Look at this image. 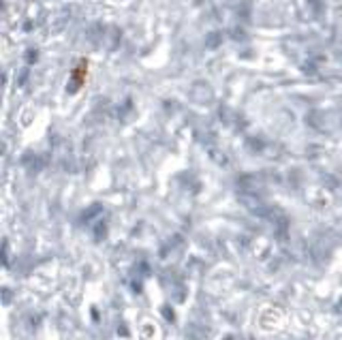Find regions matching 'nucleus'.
I'll return each mask as SVG.
<instances>
[{
  "mask_svg": "<svg viewBox=\"0 0 342 340\" xmlns=\"http://www.w3.org/2000/svg\"><path fill=\"white\" fill-rule=\"evenodd\" d=\"M222 43V32L221 30H212L205 35V47L207 50H218Z\"/></svg>",
  "mask_w": 342,
  "mask_h": 340,
  "instance_id": "1",
  "label": "nucleus"
},
{
  "mask_svg": "<svg viewBox=\"0 0 342 340\" xmlns=\"http://www.w3.org/2000/svg\"><path fill=\"white\" fill-rule=\"evenodd\" d=\"M36 58H39V54H36V50H28V52H26V60H28V62H34Z\"/></svg>",
  "mask_w": 342,
  "mask_h": 340,
  "instance_id": "2",
  "label": "nucleus"
},
{
  "mask_svg": "<svg viewBox=\"0 0 342 340\" xmlns=\"http://www.w3.org/2000/svg\"><path fill=\"white\" fill-rule=\"evenodd\" d=\"M233 39H246V32L242 30V28H233Z\"/></svg>",
  "mask_w": 342,
  "mask_h": 340,
  "instance_id": "3",
  "label": "nucleus"
},
{
  "mask_svg": "<svg viewBox=\"0 0 342 340\" xmlns=\"http://www.w3.org/2000/svg\"><path fill=\"white\" fill-rule=\"evenodd\" d=\"M24 30H32V21H26V24H24Z\"/></svg>",
  "mask_w": 342,
  "mask_h": 340,
  "instance_id": "4",
  "label": "nucleus"
}]
</instances>
